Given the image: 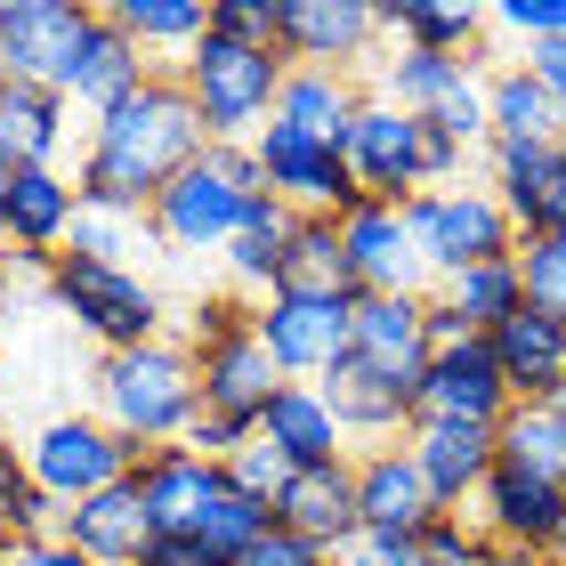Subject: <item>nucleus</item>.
Segmentation results:
<instances>
[{
	"label": "nucleus",
	"instance_id": "f257e3e1",
	"mask_svg": "<svg viewBox=\"0 0 566 566\" xmlns=\"http://www.w3.org/2000/svg\"><path fill=\"white\" fill-rule=\"evenodd\" d=\"M202 146H211V138H202L195 97L163 65L138 97H122L114 114L90 122V146H82L73 187H82V202H106V211H154V195H163Z\"/></svg>",
	"mask_w": 566,
	"mask_h": 566
},
{
	"label": "nucleus",
	"instance_id": "f03ea898",
	"mask_svg": "<svg viewBox=\"0 0 566 566\" xmlns=\"http://www.w3.org/2000/svg\"><path fill=\"white\" fill-rule=\"evenodd\" d=\"M90 413L106 429H122L138 453L178 446L202 413V365L170 332L146 340V348H114V356H97V373H90Z\"/></svg>",
	"mask_w": 566,
	"mask_h": 566
},
{
	"label": "nucleus",
	"instance_id": "7ed1b4c3",
	"mask_svg": "<svg viewBox=\"0 0 566 566\" xmlns=\"http://www.w3.org/2000/svg\"><path fill=\"white\" fill-rule=\"evenodd\" d=\"M187 82L195 114H202V138L211 146H251L275 122V97L292 82V57L275 41H227V33H202L187 57L170 65Z\"/></svg>",
	"mask_w": 566,
	"mask_h": 566
},
{
	"label": "nucleus",
	"instance_id": "20e7f679",
	"mask_svg": "<svg viewBox=\"0 0 566 566\" xmlns=\"http://www.w3.org/2000/svg\"><path fill=\"white\" fill-rule=\"evenodd\" d=\"M268 178H260V154L251 146H202L187 170L154 195V235L163 251H227L243 235V219L260 211Z\"/></svg>",
	"mask_w": 566,
	"mask_h": 566
},
{
	"label": "nucleus",
	"instance_id": "39448f33",
	"mask_svg": "<svg viewBox=\"0 0 566 566\" xmlns=\"http://www.w3.org/2000/svg\"><path fill=\"white\" fill-rule=\"evenodd\" d=\"M340 154H348L356 187L380 195V202H413V195H437L461 178V146L429 114H397L389 97H365V114H356Z\"/></svg>",
	"mask_w": 566,
	"mask_h": 566
},
{
	"label": "nucleus",
	"instance_id": "423d86ee",
	"mask_svg": "<svg viewBox=\"0 0 566 566\" xmlns=\"http://www.w3.org/2000/svg\"><path fill=\"white\" fill-rule=\"evenodd\" d=\"M49 300H57V316H73L97 340V356L146 348V340H163V324H170L163 292H154L138 268H106V260H82V251H65V260L49 268Z\"/></svg>",
	"mask_w": 566,
	"mask_h": 566
},
{
	"label": "nucleus",
	"instance_id": "0eeeda50",
	"mask_svg": "<svg viewBox=\"0 0 566 566\" xmlns=\"http://www.w3.org/2000/svg\"><path fill=\"white\" fill-rule=\"evenodd\" d=\"M405 219H413V243L429 275L446 283L461 268H485V260H518V219L502 211L494 187H437V195H413L405 202Z\"/></svg>",
	"mask_w": 566,
	"mask_h": 566
},
{
	"label": "nucleus",
	"instance_id": "6e6552de",
	"mask_svg": "<svg viewBox=\"0 0 566 566\" xmlns=\"http://www.w3.org/2000/svg\"><path fill=\"white\" fill-rule=\"evenodd\" d=\"M251 332L268 340L283 380H324L356 340V292H307V283H283V292L251 300Z\"/></svg>",
	"mask_w": 566,
	"mask_h": 566
},
{
	"label": "nucleus",
	"instance_id": "1a4fd4ad",
	"mask_svg": "<svg viewBox=\"0 0 566 566\" xmlns=\"http://www.w3.org/2000/svg\"><path fill=\"white\" fill-rule=\"evenodd\" d=\"M138 461L146 453L122 429H106L97 413H57V421H41L33 437H24V478H33L41 494H57V502L106 494V485L138 478Z\"/></svg>",
	"mask_w": 566,
	"mask_h": 566
},
{
	"label": "nucleus",
	"instance_id": "9d476101",
	"mask_svg": "<svg viewBox=\"0 0 566 566\" xmlns=\"http://www.w3.org/2000/svg\"><path fill=\"white\" fill-rule=\"evenodd\" d=\"M251 154H260L268 195L292 202L300 219H348L356 202H365V187H356V170H348V154L324 146V138H307V130H292V122H268V130L251 138Z\"/></svg>",
	"mask_w": 566,
	"mask_h": 566
},
{
	"label": "nucleus",
	"instance_id": "9b49d317",
	"mask_svg": "<svg viewBox=\"0 0 566 566\" xmlns=\"http://www.w3.org/2000/svg\"><path fill=\"white\" fill-rule=\"evenodd\" d=\"M340 260H348V292L356 300H365V292H413V300H429L437 292L405 202H380V195L356 202V211L340 219Z\"/></svg>",
	"mask_w": 566,
	"mask_h": 566
},
{
	"label": "nucleus",
	"instance_id": "f8f14e48",
	"mask_svg": "<svg viewBox=\"0 0 566 566\" xmlns=\"http://www.w3.org/2000/svg\"><path fill=\"white\" fill-rule=\"evenodd\" d=\"M470 518L485 526V543L502 551H526V558H566V485L518 470V461H494V478H485V494Z\"/></svg>",
	"mask_w": 566,
	"mask_h": 566
},
{
	"label": "nucleus",
	"instance_id": "ddd939ff",
	"mask_svg": "<svg viewBox=\"0 0 566 566\" xmlns=\"http://www.w3.org/2000/svg\"><path fill=\"white\" fill-rule=\"evenodd\" d=\"M73 219H82V187L49 163V170H17L9 195H0V251L17 268H57L73 243Z\"/></svg>",
	"mask_w": 566,
	"mask_h": 566
},
{
	"label": "nucleus",
	"instance_id": "4468645a",
	"mask_svg": "<svg viewBox=\"0 0 566 566\" xmlns=\"http://www.w3.org/2000/svg\"><path fill=\"white\" fill-rule=\"evenodd\" d=\"M510 380L494 365L485 340H453V348H429V373L413 389V421H470V429H502L510 421Z\"/></svg>",
	"mask_w": 566,
	"mask_h": 566
},
{
	"label": "nucleus",
	"instance_id": "2eb2a0df",
	"mask_svg": "<svg viewBox=\"0 0 566 566\" xmlns=\"http://www.w3.org/2000/svg\"><path fill=\"white\" fill-rule=\"evenodd\" d=\"M90 17L97 9H82V0H0V82L57 90L65 57L90 33Z\"/></svg>",
	"mask_w": 566,
	"mask_h": 566
},
{
	"label": "nucleus",
	"instance_id": "dca6fc26",
	"mask_svg": "<svg viewBox=\"0 0 566 566\" xmlns=\"http://www.w3.org/2000/svg\"><path fill=\"white\" fill-rule=\"evenodd\" d=\"M154 73H163V65H154V57H146L130 33H122L106 9H97V17H90V33H82V49H73L65 73H57V97H65V106H82V114L97 122V114H114L122 97H138Z\"/></svg>",
	"mask_w": 566,
	"mask_h": 566
},
{
	"label": "nucleus",
	"instance_id": "f3484780",
	"mask_svg": "<svg viewBox=\"0 0 566 566\" xmlns=\"http://www.w3.org/2000/svg\"><path fill=\"white\" fill-rule=\"evenodd\" d=\"M373 41H380V9H365V0H283L275 9V49L292 65L348 73L356 57H373Z\"/></svg>",
	"mask_w": 566,
	"mask_h": 566
},
{
	"label": "nucleus",
	"instance_id": "a211bd4d",
	"mask_svg": "<svg viewBox=\"0 0 566 566\" xmlns=\"http://www.w3.org/2000/svg\"><path fill=\"white\" fill-rule=\"evenodd\" d=\"M348 356L365 373L397 380V389H421V373H429V300H413V292H365V300H356Z\"/></svg>",
	"mask_w": 566,
	"mask_h": 566
},
{
	"label": "nucleus",
	"instance_id": "6ab92c4d",
	"mask_svg": "<svg viewBox=\"0 0 566 566\" xmlns=\"http://www.w3.org/2000/svg\"><path fill=\"white\" fill-rule=\"evenodd\" d=\"M219 494H227V470L187 453V446H154L138 461V502H146V518H154L163 543H195V526L211 518Z\"/></svg>",
	"mask_w": 566,
	"mask_h": 566
},
{
	"label": "nucleus",
	"instance_id": "aec40b11",
	"mask_svg": "<svg viewBox=\"0 0 566 566\" xmlns=\"http://www.w3.org/2000/svg\"><path fill=\"white\" fill-rule=\"evenodd\" d=\"M316 389H324V405H332V421L348 429V453H356V446L380 453V446H405V437H413V389H397V380L365 373L356 356H340Z\"/></svg>",
	"mask_w": 566,
	"mask_h": 566
},
{
	"label": "nucleus",
	"instance_id": "412c9836",
	"mask_svg": "<svg viewBox=\"0 0 566 566\" xmlns=\"http://www.w3.org/2000/svg\"><path fill=\"white\" fill-rule=\"evenodd\" d=\"M356 518L373 534H429L446 518V502L429 494L421 461L405 446H380V453H356Z\"/></svg>",
	"mask_w": 566,
	"mask_h": 566
},
{
	"label": "nucleus",
	"instance_id": "4be33fe9",
	"mask_svg": "<svg viewBox=\"0 0 566 566\" xmlns=\"http://www.w3.org/2000/svg\"><path fill=\"white\" fill-rule=\"evenodd\" d=\"M405 453L421 461L429 494L446 510H461V502L485 494V478H494V461H502V437L494 429H470V421H413Z\"/></svg>",
	"mask_w": 566,
	"mask_h": 566
},
{
	"label": "nucleus",
	"instance_id": "5701e85b",
	"mask_svg": "<svg viewBox=\"0 0 566 566\" xmlns=\"http://www.w3.org/2000/svg\"><path fill=\"white\" fill-rule=\"evenodd\" d=\"M57 534L90 566H138L154 551V518H146V502H138V478H122V485H106V494H90V502H65Z\"/></svg>",
	"mask_w": 566,
	"mask_h": 566
},
{
	"label": "nucleus",
	"instance_id": "b1692460",
	"mask_svg": "<svg viewBox=\"0 0 566 566\" xmlns=\"http://www.w3.org/2000/svg\"><path fill=\"white\" fill-rule=\"evenodd\" d=\"M485 348H494V365H502V380H510V397H518V405L566 397V324L558 316L518 307L502 332H485Z\"/></svg>",
	"mask_w": 566,
	"mask_h": 566
},
{
	"label": "nucleus",
	"instance_id": "393cba45",
	"mask_svg": "<svg viewBox=\"0 0 566 566\" xmlns=\"http://www.w3.org/2000/svg\"><path fill=\"white\" fill-rule=\"evenodd\" d=\"M260 437L292 461V470H332V461H348V429L332 421V405L316 380H283L260 413Z\"/></svg>",
	"mask_w": 566,
	"mask_h": 566
},
{
	"label": "nucleus",
	"instance_id": "a878e982",
	"mask_svg": "<svg viewBox=\"0 0 566 566\" xmlns=\"http://www.w3.org/2000/svg\"><path fill=\"white\" fill-rule=\"evenodd\" d=\"M275 526H292L307 534L316 551H340L356 526V453L348 461H332V470H300L292 485H283V502H275Z\"/></svg>",
	"mask_w": 566,
	"mask_h": 566
},
{
	"label": "nucleus",
	"instance_id": "bb28decb",
	"mask_svg": "<svg viewBox=\"0 0 566 566\" xmlns=\"http://www.w3.org/2000/svg\"><path fill=\"white\" fill-rule=\"evenodd\" d=\"M275 389H283V373H275V356H268L260 332H243V340H227L219 356H202V413H219V421L260 429Z\"/></svg>",
	"mask_w": 566,
	"mask_h": 566
},
{
	"label": "nucleus",
	"instance_id": "cd10ccee",
	"mask_svg": "<svg viewBox=\"0 0 566 566\" xmlns=\"http://www.w3.org/2000/svg\"><path fill=\"white\" fill-rule=\"evenodd\" d=\"M380 33H397V49L478 65V41L494 33V9H470V0H397V9H380Z\"/></svg>",
	"mask_w": 566,
	"mask_h": 566
},
{
	"label": "nucleus",
	"instance_id": "c85d7f7f",
	"mask_svg": "<svg viewBox=\"0 0 566 566\" xmlns=\"http://www.w3.org/2000/svg\"><path fill=\"white\" fill-rule=\"evenodd\" d=\"M73 130V106L41 82H0V146H9L17 170H49L57 146Z\"/></svg>",
	"mask_w": 566,
	"mask_h": 566
},
{
	"label": "nucleus",
	"instance_id": "c756f323",
	"mask_svg": "<svg viewBox=\"0 0 566 566\" xmlns=\"http://www.w3.org/2000/svg\"><path fill=\"white\" fill-rule=\"evenodd\" d=\"M356 114H365V90L348 73H324V65H292V82L275 97V122H292V130L324 138V146H348Z\"/></svg>",
	"mask_w": 566,
	"mask_h": 566
},
{
	"label": "nucleus",
	"instance_id": "7c9ffc66",
	"mask_svg": "<svg viewBox=\"0 0 566 566\" xmlns=\"http://www.w3.org/2000/svg\"><path fill=\"white\" fill-rule=\"evenodd\" d=\"M292 227H300V211H292V202L260 195V211L243 219V235L219 251V260H227V275H235V292H251V300L283 292V268H292Z\"/></svg>",
	"mask_w": 566,
	"mask_h": 566
},
{
	"label": "nucleus",
	"instance_id": "2f4dec72",
	"mask_svg": "<svg viewBox=\"0 0 566 566\" xmlns=\"http://www.w3.org/2000/svg\"><path fill=\"white\" fill-rule=\"evenodd\" d=\"M429 300H446L453 316H461V324H470L478 340H485V332H502V324L526 307V275H518V260H485V268H461V275H446Z\"/></svg>",
	"mask_w": 566,
	"mask_h": 566
},
{
	"label": "nucleus",
	"instance_id": "473e14b6",
	"mask_svg": "<svg viewBox=\"0 0 566 566\" xmlns=\"http://www.w3.org/2000/svg\"><path fill=\"white\" fill-rule=\"evenodd\" d=\"M106 17L146 49L154 65H178L202 33H211V0H114Z\"/></svg>",
	"mask_w": 566,
	"mask_h": 566
},
{
	"label": "nucleus",
	"instance_id": "72a5a7b5",
	"mask_svg": "<svg viewBox=\"0 0 566 566\" xmlns=\"http://www.w3.org/2000/svg\"><path fill=\"white\" fill-rule=\"evenodd\" d=\"M566 178V138H551V146H494V195H502V211L518 219V235H534V219H543V202H551V187Z\"/></svg>",
	"mask_w": 566,
	"mask_h": 566
},
{
	"label": "nucleus",
	"instance_id": "f704fd0d",
	"mask_svg": "<svg viewBox=\"0 0 566 566\" xmlns=\"http://www.w3.org/2000/svg\"><path fill=\"white\" fill-rule=\"evenodd\" d=\"M485 90H494V146H551L566 138V114H558V97L534 82L526 65H502V73H485Z\"/></svg>",
	"mask_w": 566,
	"mask_h": 566
},
{
	"label": "nucleus",
	"instance_id": "c9c22d12",
	"mask_svg": "<svg viewBox=\"0 0 566 566\" xmlns=\"http://www.w3.org/2000/svg\"><path fill=\"white\" fill-rule=\"evenodd\" d=\"M494 437H502V461H518V470L566 485V397H551V405H510V421Z\"/></svg>",
	"mask_w": 566,
	"mask_h": 566
},
{
	"label": "nucleus",
	"instance_id": "e433bc0d",
	"mask_svg": "<svg viewBox=\"0 0 566 566\" xmlns=\"http://www.w3.org/2000/svg\"><path fill=\"white\" fill-rule=\"evenodd\" d=\"M82 260H106V268H138L163 251V235H154L146 211H106V202H82V219H73V243Z\"/></svg>",
	"mask_w": 566,
	"mask_h": 566
},
{
	"label": "nucleus",
	"instance_id": "4c0bfd02",
	"mask_svg": "<svg viewBox=\"0 0 566 566\" xmlns=\"http://www.w3.org/2000/svg\"><path fill=\"white\" fill-rule=\"evenodd\" d=\"M461 73H470L461 57H429V49H397V57L380 65V90H373V97H389L397 114H437V106H446V97L461 90Z\"/></svg>",
	"mask_w": 566,
	"mask_h": 566
},
{
	"label": "nucleus",
	"instance_id": "58836bf2",
	"mask_svg": "<svg viewBox=\"0 0 566 566\" xmlns=\"http://www.w3.org/2000/svg\"><path fill=\"white\" fill-rule=\"evenodd\" d=\"M268 526H275V510H268V502H251V494H235V485H227V494L211 502V518L195 526V543L211 551L219 566H235V558H243L251 543H260Z\"/></svg>",
	"mask_w": 566,
	"mask_h": 566
},
{
	"label": "nucleus",
	"instance_id": "ea45409f",
	"mask_svg": "<svg viewBox=\"0 0 566 566\" xmlns=\"http://www.w3.org/2000/svg\"><path fill=\"white\" fill-rule=\"evenodd\" d=\"M283 283H307V292H348L340 219H300V227H292V268H283Z\"/></svg>",
	"mask_w": 566,
	"mask_h": 566
},
{
	"label": "nucleus",
	"instance_id": "a19ab883",
	"mask_svg": "<svg viewBox=\"0 0 566 566\" xmlns=\"http://www.w3.org/2000/svg\"><path fill=\"white\" fill-rule=\"evenodd\" d=\"M219 470H227V485H235V494H251V502H268V510L283 502V485H292V478H300V470H292V461H283V453L268 446V437H260V429H251V437H243V446H235V453H227V461H219Z\"/></svg>",
	"mask_w": 566,
	"mask_h": 566
},
{
	"label": "nucleus",
	"instance_id": "79ce46f5",
	"mask_svg": "<svg viewBox=\"0 0 566 566\" xmlns=\"http://www.w3.org/2000/svg\"><path fill=\"white\" fill-rule=\"evenodd\" d=\"M243 332H251V300H243V292H202L178 340H187V356L202 365V356H219L227 340H243Z\"/></svg>",
	"mask_w": 566,
	"mask_h": 566
},
{
	"label": "nucleus",
	"instance_id": "37998d69",
	"mask_svg": "<svg viewBox=\"0 0 566 566\" xmlns=\"http://www.w3.org/2000/svg\"><path fill=\"white\" fill-rule=\"evenodd\" d=\"M429 122H437V130H446L461 154H470V146H494V90H485V73L470 65V73H461V90H453Z\"/></svg>",
	"mask_w": 566,
	"mask_h": 566
},
{
	"label": "nucleus",
	"instance_id": "c03bdc74",
	"mask_svg": "<svg viewBox=\"0 0 566 566\" xmlns=\"http://www.w3.org/2000/svg\"><path fill=\"white\" fill-rule=\"evenodd\" d=\"M518 275H526V307H543V316L566 324V235H526Z\"/></svg>",
	"mask_w": 566,
	"mask_h": 566
},
{
	"label": "nucleus",
	"instance_id": "a18cd8bd",
	"mask_svg": "<svg viewBox=\"0 0 566 566\" xmlns=\"http://www.w3.org/2000/svg\"><path fill=\"white\" fill-rule=\"evenodd\" d=\"M421 558L429 566H494V543H485V526L470 510H446V518L421 534Z\"/></svg>",
	"mask_w": 566,
	"mask_h": 566
},
{
	"label": "nucleus",
	"instance_id": "49530a36",
	"mask_svg": "<svg viewBox=\"0 0 566 566\" xmlns=\"http://www.w3.org/2000/svg\"><path fill=\"white\" fill-rule=\"evenodd\" d=\"M332 566H429L421 558V534H373V526H356L340 551H332Z\"/></svg>",
	"mask_w": 566,
	"mask_h": 566
},
{
	"label": "nucleus",
	"instance_id": "de8ad7c7",
	"mask_svg": "<svg viewBox=\"0 0 566 566\" xmlns=\"http://www.w3.org/2000/svg\"><path fill=\"white\" fill-rule=\"evenodd\" d=\"M57 518H65V502H57V494H41L33 478H24L17 494L0 502V526H9V543H33V534H57Z\"/></svg>",
	"mask_w": 566,
	"mask_h": 566
},
{
	"label": "nucleus",
	"instance_id": "09e8293b",
	"mask_svg": "<svg viewBox=\"0 0 566 566\" xmlns=\"http://www.w3.org/2000/svg\"><path fill=\"white\" fill-rule=\"evenodd\" d=\"M275 9H283V0H211V33H227V41H275Z\"/></svg>",
	"mask_w": 566,
	"mask_h": 566
},
{
	"label": "nucleus",
	"instance_id": "8fccbe9b",
	"mask_svg": "<svg viewBox=\"0 0 566 566\" xmlns=\"http://www.w3.org/2000/svg\"><path fill=\"white\" fill-rule=\"evenodd\" d=\"M235 566H332V551H316V543H307V534H292V526H268Z\"/></svg>",
	"mask_w": 566,
	"mask_h": 566
},
{
	"label": "nucleus",
	"instance_id": "3c124183",
	"mask_svg": "<svg viewBox=\"0 0 566 566\" xmlns=\"http://www.w3.org/2000/svg\"><path fill=\"white\" fill-rule=\"evenodd\" d=\"M243 421H219V413H195V429L187 437H178V446H187V453H202V461H227V453H235L243 446Z\"/></svg>",
	"mask_w": 566,
	"mask_h": 566
},
{
	"label": "nucleus",
	"instance_id": "603ef678",
	"mask_svg": "<svg viewBox=\"0 0 566 566\" xmlns=\"http://www.w3.org/2000/svg\"><path fill=\"white\" fill-rule=\"evenodd\" d=\"M0 566H90L82 551L65 543V534H33V543H9V558Z\"/></svg>",
	"mask_w": 566,
	"mask_h": 566
},
{
	"label": "nucleus",
	"instance_id": "864d4df0",
	"mask_svg": "<svg viewBox=\"0 0 566 566\" xmlns=\"http://www.w3.org/2000/svg\"><path fill=\"white\" fill-rule=\"evenodd\" d=\"M526 73L558 97V114H566V41H534V49H526Z\"/></svg>",
	"mask_w": 566,
	"mask_h": 566
},
{
	"label": "nucleus",
	"instance_id": "5fc2aeb1",
	"mask_svg": "<svg viewBox=\"0 0 566 566\" xmlns=\"http://www.w3.org/2000/svg\"><path fill=\"white\" fill-rule=\"evenodd\" d=\"M138 566H219V558L202 551V543H163V534H154V551H146Z\"/></svg>",
	"mask_w": 566,
	"mask_h": 566
},
{
	"label": "nucleus",
	"instance_id": "6e6d98bb",
	"mask_svg": "<svg viewBox=\"0 0 566 566\" xmlns=\"http://www.w3.org/2000/svg\"><path fill=\"white\" fill-rule=\"evenodd\" d=\"M17 485H24V446H17L9 429H0V502H9Z\"/></svg>",
	"mask_w": 566,
	"mask_h": 566
},
{
	"label": "nucleus",
	"instance_id": "4d7b16f0",
	"mask_svg": "<svg viewBox=\"0 0 566 566\" xmlns=\"http://www.w3.org/2000/svg\"><path fill=\"white\" fill-rule=\"evenodd\" d=\"M494 566H551V558H526V551H502L494 543Z\"/></svg>",
	"mask_w": 566,
	"mask_h": 566
},
{
	"label": "nucleus",
	"instance_id": "13d9d810",
	"mask_svg": "<svg viewBox=\"0 0 566 566\" xmlns=\"http://www.w3.org/2000/svg\"><path fill=\"white\" fill-rule=\"evenodd\" d=\"M9 178H17V163H9V146H0V195H9Z\"/></svg>",
	"mask_w": 566,
	"mask_h": 566
},
{
	"label": "nucleus",
	"instance_id": "bf43d9fd",
	"mask_svg": "<svg viewBox=\"0 0 566 566\" xmlns=\"http://www.w3.org/2000/svg\"><path fill=\"white\" fill-rule=\"evenodd\" d=\"M9 268H17V260H9V251H0V292H9Z\"/></svg>",
	"mask_w": 566,
	"mask_h": 566
},
{
	"label": "nucleus",
	"instance_id": "052dcab7",
	"mask_svg": "<svg viewBox=\"0 0 566 566\" xmlns=\"http://www.w3.org/2000/svg\"><path fill=\"white\" fill-rule=\"evenodd\" d=\"M0 558H9V526H0Z\"/></svg>",
	"mask_w": 566,
	"mask_h": 566
},
{
	"label": "nucleus",
	"instance_id": "680f3d73",
	"mask_svg": "<svg viewBox=\"0 0 566 566\" xmlns=\"http://www.w3.org/2000/svg\"><path fill=\"white\" fill-rule=\"evenodd\" d=\"M558 566H566V558H558Z\"/></svg>",
	"mask_w": 566,
	"mask_h": 566
}]
</instances>
